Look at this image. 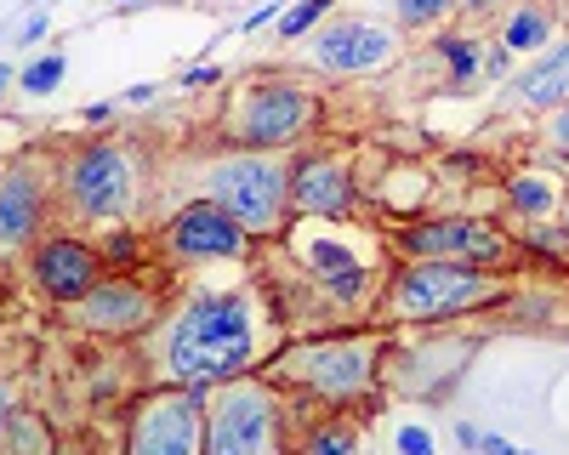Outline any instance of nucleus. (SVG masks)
Here are the masks:
<instances>
[{"instance_id": "f257e3e1", "label": "nucleus", "mask_w": 569, "mask_h": 455, "mask_svg": "<svg viewBox=\"0 0 569 455\" xmlns=\"http://www.w3.org/2000/svg\"><path fill=\"white\" fill-rule=\"evenodd\" d=\"M251 364V302L206 291L182 307L166 336V371L177 387H222Z\"/></svg>"}, {"instance_id": "f03ea898", "label": "nucleus", "mask_w": 569, "mask_h": 455, "mask_svg": "<svg viewBox=\"0 0 569 455\" xmlns=\"http://www.w3.org/2000/svg\"><path fill=\"white\" fill-rule=\"evenodd\" d=\"M501 280L490 267H467V262H410L393 280V318H410V325H433V318H456L472 307L501 302Z\"/></svg>"}, {"instance_id": "7ed1b4c3", "label": "nucleus", "mask_w": 569, "mask_h": 455, "mask_svg": "<svg viewBox=\"0 0 569 455\" xmlns=\"http://www.w3.org/2000/svg\"><path fill=\"white\" fill-rule=\"evenodd\" d=\"M211 194L257 240V234H279V228H284L291 176H284V165H273L268 154H233V160H222L211 171Z\"/></svg>"}, {"instance_id": "20e7f679", "label": "nucleus", "mask_w": 569, "mask_h": 455, "mask_svg": "<svg viewBox=\"0 0 569 455\" xmlns=\"http://www.w3.org/2000/svg\"><path fill=\"white\" fill-rule=\"evenodd\" d=\"M131 455H206V387H160L142 398Z\"/></svg>"}, {"instance_id": "39448f33", "label": "nucleus", "mask_w": 569, "mask_h": 455, "mask_svg": "<svg viewBox=\"0 0 569 455\" xmlns=\"http://www.w3.org/2000/svg\"><path fill=\"white\" fill-rule=\"evenodd\" d=\"M313 125V98L291 80H262L246 91L240 114H233V136H240L246 149L268 154V149H291L297 136Z\"/></svg>"}, {"instance_id": "423d86ee", "label": "nucleus", "mask_w": 569, "mask_h": 455, "mask_svg": "<svg viewBox=\"0 0 569 455\" xmlns=\"http://www.w3.org/2000/svg\"><path fill=\"white\" fill-rule=\"evenodd\" d=\"M399 245L410 251V262H467V267H501L512 256V245L496 234L490 222L472 216H445V222H416L399 234Z\"/></svg>"}, {"instance_id": "0eeeda50", "label": "nucleus", "mask_w": 569, "mask_h": 455, "mask_svg": "<svg viewBox=\"0 0 569 455\" xmlns=\"http://www.w3.org/2000/svg\"><path fill=\"white\" fill-rule=\"evenodd\" d=\"M273 449V393L257 382L228 387L206 422V455H268Z\"/></svg>"}, {"instance_id": "6e6552de", "label": "nucleus", "mask_w": 569, "mask_h": 455, "mask_svg": "<svg viewBox=\"0 0 569 455\" xmlns=\"http://www.w3.org/2000/svg\"><path fill=\"white\" fill-rule=\"evenodd\" d=\"M69 205L91 222L120 216L131 205V165L114 143H86L69 160Z\"/></svg>"}, {"instance_id": "1a4fd4ad", "label": "nucleus", "mask_w": 569, "mask_h": 455, "mask_svg": "<svg viewBox=\"0 0 569 455\" xmlns=\"http://www.w3.org/2000/svg\"><path fill=\"white\" fill-rule=\"evenodd\" d=\"M393 58H399L393 29L370 18H337L330 29L313 34V63L330 74H370V69H388Z\"/></svg>"}, {"instance_id": "9d476101", "label": "nucleus", "mask_w": 569, "mask_h": 455, "mask_svg": "<svg viewBox=\"0 0 569 455\" xmlns=\"http://www.w3.org/2000/svg\"><path fill=\"white\" fill-rule=\"evenodd\" d=\"M370 364H376V347L370 342H319V347H302L291 353V371L325 393V398H348L370 382Z\"/></svg>"}, {"instance_id": "9b49d317", "label": "nucleus", "mask_w": 569, "mask_h": 455, "mask_svg": "<svg viewBox=\"0 0 569 455\" xmlns=\"http://www.w3.org/2000/svg\"><path fill=\"white\" fill-rule=\"evenodd\" d=\"M171 245H177V256L206 262V256H246V251H251V234H246V228L233 222L217 200H200V205L177 211Z\"/></svg>"}, {"instance_id": "f8f14e48", "label": "nucleus", "mask_w": 569, "mask_h": 455, "mask_svg": "<svg viewBox=\"0 0 569 455\" xmlns=\"http://www.w3.org/2000/svg\"><path fill=\"white\" fill-rule=\"evenodd\" d=\"M103 280V256L80 240H40L34 245V285L52 302H80Z\"/></svg>"}, {"instance_id": "ddd939ff", "label": "nucleus", "mask_w": 569, "mask_h": 455, "mask_svg": "<svg viewBox=\"0 0 569 455\" xmlns=\"http://www.w3.org/2000/svg\"><path fill=\"white\" fill-rule=\"evenodd\" d=\"M74 318L86 331H103V336H131L154 318V302L149 291H137L131 280H98L80 302H74Z\"/></svg>"}, {"instance_id": "4468645a", "label": "nucleus", "mask_w": 569, "mask_h": 455, "mask_svg": "<svg viewBox=\"0 0 569 455\" xmlns=\"http://www.w3.org/2000/svg\"><path fill=\"white\" fill-rule=\"evenodd\" d=\"M291 205L302 216H330L342 222L353 211V171L342 160H302L291 171Z\"/></svg>"}, {"instance_id": "2eb2a0df", "label": "nucleus", "mask_w": 569, "mask_h": 455, "mask_svg": "<svg viewBox=\"0 0 569 455\" xmlns=\"http://www.w3.org/2000/svg\"><path fill=\"white\" fill-rule=\"evenodd\" d=\"M302 262L330 285V296H337V302H359L365 285H370V267L342 240H325V234L319 240H302Z\"/></svg>"}, {"instance_id": "dca6fc26", "label": "nucleus", "mask_w": 569, "mask_h": 455, "mask_svg": "<svg viewBox=\"0 0 569 455\" xmlns=\"http://www.w3.org/2000/svg\"><path fill=\"white\" fill-rule=\"evenodd\" d=\"M40 228V182L29 171L0 176V245H29Z\"/></svg>"}, {"instance_id": "f3484780", "label": "nucleus", "mask_w": 569, "mask_h": 455, "mask_svg": "<svg viewBox=\"0 0 569 455\" xmlns=\"http://www.w3.org/2000/svg\"><path fill=\"white\" fill-rule=\"evenodd\" d=\"M518 98H525L530 109H563L569 103V40L547 46V52L536 58V69L518 74Z\"/></svg>"}, {"instance_id": "a211bd4d", "label": "nucleus", "mask_w": 569, "mask_h": 455, "mask_svg": "<svg viewBox=\"0 0 569 455\" xmlns=\"http://www.w3.org/2000/svg\"><path fill=\"white\" fill-rule=\"evenodd\" d=\"M547 34H552V23L541 7H518L507 23V52H536V46H547Z\"/></svg>"}, {"instance_id": "6ab92c4d", "label": "nucleus", "mask_w": 569, "mask_h": 455, "mask_svg": "<svg viewBox=\"0 0 569 455\" xmlns=\"http://www.w3.org/2000/svg\"><path fill=\"white\" fill-rule=\"evenodd\" d=\"M63 74H69V58H63V52H46V58H34V63L18 74V85L29 91V98H46V91H58Z\"/></svg>"}, {"instance_id": "aec40b11", "label": "nucleus", "mask_w": 569, "mask_h": 455, "mask_svg": "<svg viewBox=\"0 0 569 455\" xmlns=\"http://www.w3.org/2000/svg\"><path fill=\"white\" fill-rule=\"evenodd\" d=\"M439 58L450 63V85H467L472 74H479V40L445 34V40H439Z\"/></svg>"}, {"instance_id": "412c9836", "label": "nucleus", "mask_w": 569, "mask_h": 455, "mask_svg": "<svg viewBox=\"0 0 569 455\" xmlns=\"http://www.w3.org/2000/svg\"><path fill=\"white\" fill-rule=\"evenodd\" d=\"M507 200H512V211H525V216H547L558 205V194L547 189L541 176H518L512 189H507Z\"/></svg>"}, {"instance_id": "4be33fe9", "label": "nucleus", "mask_w": 569, "mask_h": 455, "mask_svg": "<svg viewBox=\"0 0 569 455\" xmlns=\"http://www.w3.org/2000/svg\"><path fill=\"white\" fill-rule=\"evenodd\" d=\"M450 7H456V0H393V12H399L405 29H433Z\"/></svg>"}, {"instance_id": "5701e85b", "label": "nucleus", "mask_w": 569, "mask_h": 455, "mask_svg": "<svg viewBox=\"0 0 569 455\" xmlns=\"http://www.w3.org/2000/svg\"><path fill=\"white\" fill-rule=\"evenodd\" d=\"M325 12H330V0H302L297 12H284V18H279V34H284V40H302V34H308Z\"/></svg>"}, {"instance_id": "b1692460", "label": "nucleus", "mask_w": 569, "mask_h": 455, "mask_svg": "<svg viewBox=\"0 0 569 455\" xmlns=\"http://www.w3.org/2000/svg\"><path fill=\"white\" fill-rule=\"evenodd\" d=\"M308 455H353V433L348 427H325V433H313Z\"/></svg>"}, {"instance_id": "393cba45", "label": "nucleus", "mask_w": 569, "mask_h": 455, "mask_svg": "<svg viewBox=\"0 0 569 455\" xmlns=\"http://www.w3.org/2000/svg\"><path fill=\"white\" fill-rule=\"evenodd\" d=\"M393 444H399V455H439V449H433V433L416 427V422H405V427L393 433Z\"/></svg>"}, {"instance_id": "a878e982", "label": "nucleus", "mask_w": 569, "mask_h": 455, "mask_svg": "<svg viewBox=\"0 0 569 455\" xmlns=\"http://www.w3.org/2000/svg\"><path fill=\"white\" fill-rule=\"evenodd\" d=\"M552 143H558V149H569V103H563V109H552Z\"/></svg>"}, {"instance_id": "bb28decb", "label": "nucleus", "mask_w": 569, "mask_h": 455, "mask_svg": "<svg viewBox=\"0 0 569 455\" xmlns=\"http://www.w3.org/2000/svg\"><path fill=\"white\" fill-rule=\"evenodd\" d=\"M485 455H536V449H512L507 438H496V433H485V444H479Z\"/></svg>"}, {"instance_id": "cd10ccee", "label": "nucleus", "mask_w": 569, "mask_h": 455, "mask_svg": "<svg viewBox=\"0 0 569 455\" xmlns=\"http://www.w3.org/2000/svg\"><path fill=\"white\" fill-rule=\"evenodd\" d=\"M182 85H188V91H194V85H217V69H188Z\"/></svg>"}, {"instance_id": "c85d7f7f", "label": "nucleus", "mask_w": 569, "mask_h": 455, "mask_svg": "<svg viewBox=\"0 0 569 455\" xmlns=\"http://www.w3.org/2000/svg\"><path fill=\"white\" fill-rule=\"evenodd\" d=\"M109 114H114V103H86V114H80V120H86V125H103Z\"/></svg>"}, {"instance_id": "c756f323", "label": "nucleus", "mask_w": 569, "mask_h": 455, "mask_svg": "<svg viewBox=\"0 0 569 455\" xmlns=\"http://www.w3.org/2000/svg\"><path fill=\"white\" fill-rule=\"evenodd\" d=\"M456 438H461V449H479V444H485V433L472 427V422H461V427H456Z\"/></svg>"}, {"instance_id": "7c9ffc66", "label": "nucleus", "mask_w": 569, "mask_h": 455, "mask_svg": "<svg viewBox=\"0 0 569 455\" xmlns=\"http://www.w3.org/2000/svg\"><path fill=\"white\" fill-rule=\"evenodd\" d=\"M273 12H279V0H262V7H257V12H251V18H246V29H257V23H268V18H273Z\"/></svg>"}, {"instance_id": "2f4dec72", "label": "nucleus", "mask_w": 569, "mask_h": 455, "mask_svg": "<svg viewBox=\"0 0 569 455\" xmlns=\"http://www.w3.org/2000/svg\"><path fill=\"white\" fill-rule=\"evenodd\" d=\"M7 416H12V387L0 382V427H7Z\"/></svg>"}, {"instance_id": "473e14b6", "label": "nucleus", "mask_w": 569, "mask_h": 455, "mask_svg": "<svg viewBox=\"0 0 569 455\" xmlns=\"http://www.w3.org/2000/svg\"><path fill=\"white\" fill-rule=\"evenodd\" d=\"M456 7H472V12H490L496 0H456Z\"/></svg>"}, {"instance_id": "72a5a7b5", "label": "nucleus", "mask_w": 569, "mask_h": 455, "mask_svg": "<svg viewBox=\"0 0 569 455\" xmlns=\"http://www.w3.org/2000/svg\"><path fill=\"white\" fill-rule=\"evenodd\" d=\"M7 85H12V63H0V98H7Z\"/></svg>"}, {"instance_id": "f704fd0d", "label": "nucleus", "mask_w": 569, "mask_h": 455, "mask_svg": "<svg viewBox=\"0 0 569 455\" xmlns=\"http://www.w3.org/2000/svg\"><path fill=\"white\" fill-rule=\"evenodd\" d=\"M120 7H126V0H120Z\"/></svg>"}]
</instances>
